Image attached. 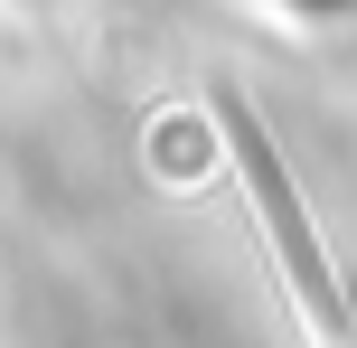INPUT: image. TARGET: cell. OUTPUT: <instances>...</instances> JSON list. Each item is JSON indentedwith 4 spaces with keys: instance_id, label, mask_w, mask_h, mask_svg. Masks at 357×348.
<instances>
[{
    "instance_id": "6da1fadb",
    "label": "cell",
    "mask_w": 357,
    "mask_h": 348,
    "mask_svg": "<svg viewBox=\"0 0 357 348\" xmlns=\"http://www.w3.org/2000/svg\"><path fill=\"white\" fill-rule=\"evenodd\" d=\"M216 132H226L235 169H245V188H254V217H264V236H273V264H282V282L301 292V311L320 320V339H348V301H339V282H329L320 236H310V207H301V188H291L282 151L264 142V123L245 113V94H216Z\"/></svg>"
}]
</instances>
